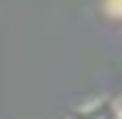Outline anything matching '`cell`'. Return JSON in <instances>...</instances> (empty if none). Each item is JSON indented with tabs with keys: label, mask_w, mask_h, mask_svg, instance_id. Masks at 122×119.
Segmentation results:
<instances>
[{
	"label": "cell",
	"mask_w": 122,
	"mask_h": 119,
	"mask_svg": "<svg viewBox=\"0 0 122 119\" xmlns=\"http://www.w3.org/2000/svg\"><path fill=\"white\" fill-rule=\"evenodd\" d=\"M71 119H122V109L112 99H95V102H88V106L75 109Z\"/></svg>",
	"instance_id": "cell-1"
},
{
	"label": "cell",
	"mask_w": 122,
	"mask_h": 119,
	"mask_svg": "<svg viewBox=\"0 0 122 119\" xmlns=\"http://www.w3.org/2000/svg\"><path fill=\"white\" fill-rule=\"evenodd\" d=\"M105 10H109L112 17H122V0H105Z\"/></svg>",
	"instance_id": "cell-2"
},
{
	"label": "cell",
	"mask_w": 122,
	"mask_h": 119,
	"mask_svg": "<svg viewBox=\"0 0 122 119\" xmlns=\"http://www.w3.org/2000/svg\"><path fill=\"white\" fill-rule=\"evenodd\" d=\"M119 109H122V106H119Z\"/></svg>",
	"instance_id": "cell-3"
}]
</instances>
